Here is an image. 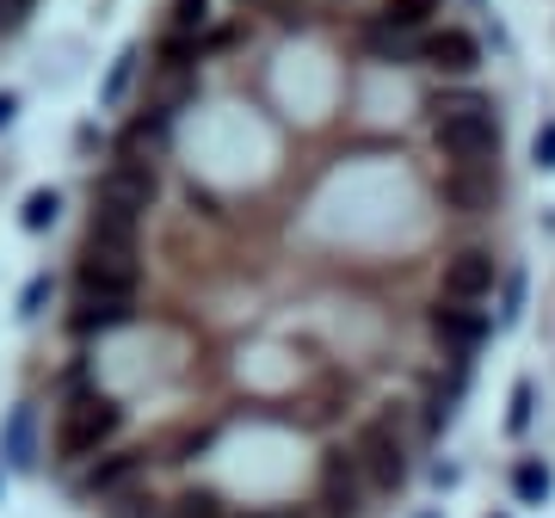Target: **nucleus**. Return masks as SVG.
<instances>
[{
	"instance_id": "nucleus-2",
	"label": "nucleus",
	"mask_w": 555,
	"mask_h": 518,
	"mask_svg": "<svg viewBox=\"0 0 555 518\" xmlns=\"http://www.w3.org/2000/svg\"><path fill=\"white\" fill-rule=\"evenodd\" d=\"M352 457L358 481L371 500H396L408 481H414V426H408V407H371V414L352 419V432L339 444Z\"/></svg>"
},
{
	"instance_id": "nucleus-12",
	"label": "nucleus",
	"mask_w": 555,
	"mask_h": 518,
	"mask_svg": "<svg viewBox=\"0 0 555 518\" xmlns=\"http://www.w3.org/2000/svg\"><path fill=\"white\" fill-rule=\"evenodd\" d=\"M229 518H291V513H278V506H229Z\"/></svg>"
},
{
	"instance_id": "nucleus-3",
	"label": "nucleus",
	"mask_w": 555,
	"mask_h": 518,
	"mask_svg": "<svg viewBox=\"0 0 555 518\" xmlns=\"http://www.w3.org/2000/svg\"><path fill=\"white\" fill-rule=\"evenodd\" d=\"M426 137L444 155V167H500V155H506L500 100L463 105V112H438V118H426Z\"/></svg>"
},
{
	"instance_id": "nucleus-9",
	"label": "nucleus",
	"mask_w": 555,
	"mask_h": 518,
	"mask_svg": "<svg viewBox=\"0 0 555 518\" xmlns=\"http://www.w3.org/2000/svg\"><path fill=\"white\" fill-rule=\"evenodd\" d=\"M550 488H555V476H550V463H543V457H518V463H513V494H518V506H543V500H550Z\"/></svg>"
},
{
	"instance_id": "nucleus-11",
	"label": "nucleus",
	"mask_w": 555,
	"mask_h": 518,
	"mask_svg": "<svg viewBox=\"0 0 555 518\" xmlns=\"http://www.w3.org/2000/svg\"><path fill=\"white\" fill-rule=\"evenodd\" d=\"M537 160H543V167H555V118L537 130Z\"/></svg>"
},
{
	"instance_id": "nucleus-5",
	"label": "nucleus",
	"mask_w": 555,
	"mask_h": 518,
	"mask_svg": "<svg viewBox=\"0 0 555 518\" xmlns=\"http://www.w3.org/2000/svg\"><path fill=\"white\" fill-rule=\"evenodd\" d=\"M420 334L433 339V352H444V359H463L476 364V352L494 339V315L488 309H469V302H426L420 309Z\"/></svg>"
},
{
	"instance_id": "nucleus-10",
	"label": "nucleus",
	"mask_w": 555,
	"mask_h": 518,
	"mask_svg": "<svg viewBox=\"0 0 555 518\" xmlns=\"http://www.w3.org/2000/svg\"><path fill=\"white\" fill-rule=\"evenodd\" d=\"M506 426H513V432L531 426V383H518V389H513V414H506Z\"/></svg>"
},
{
	"instance_id": "nucleus-8",
	"label": "nucleus",
	"mask_w": 555,
	"mask_h": 518,
	"mask_svg": "<svg viewBox=\"0 0 555 518\" xmlns=\"http://www.w3.org/2000/svg\"><path fill=\"white\" fill-rule=\"evenodd\" d=\"M444 13H451V0H377L371 20H377L389 38H420V31L444 25Z\"/></svg>"
},
{
	"instance_id": "nucleus-7",
	"label": "nucleus",
	"mask_w": 555,
	"mask_h": 518,
	"mask_svg": "<svg viewBox=\"0 0 555 518\" xmlns=\"http://www.w3.org/2000/svg\"><path fill=\"white\" fill-rule=\"evenodd\" d=\"M433 192L456 217H494L506 198V180H500V167H444Z\"/></svg>"
},
{
	"instance_id": "nucleus-4",
	"label": "nucleus",
	"mask_w": 555,
	"mask_h": 518,
	"mask_svg": "<svg viewBox=\"0 0 555 518\" xmlns=\"http://www.w3.org/2000/svg\"><path fill=\"white\" fill-rule=\"evenodd\" d=\"M408 68H420V75H433V80H476L481 75V38L469 25L444 20L433 31L408 38Z\"/></svg>"
},
{
	"instance_id": "nucleus-1",
	"label": "nucleus",
	"mask_w": 555,
	"mask_h": 518,
	"mask_svg": "<svg viewBox=\"0 0 555 518\" xmlns=\"http://www.w3.org/2000/svg\"><path fill=\"white\" fill-rule=\"evenodd\" d=\"M124 432H130V407L105 389L100 359L93 352H68V364L50 383V432H43L50 469L68 481L80 463H93L112 444H124Z\"/></svg>"
},
{
	"instance_id": "nucleus-6",
	"label": "nucleus",
	"mask_w": 555,
	"mask_h": 518,
	"mask_svg": "<svg viewBox=\"0 0 555 518\" xmlns=\"http://www.w3.org/2000/svg\"><path fill=\"white\" fill-rule=\"evenodd\" d=\"M494 290H500V254L494 247L463 241V247L444 254V266H438V302H469V309H481V302H494Z\"/></svg>"
}]
</instances>
